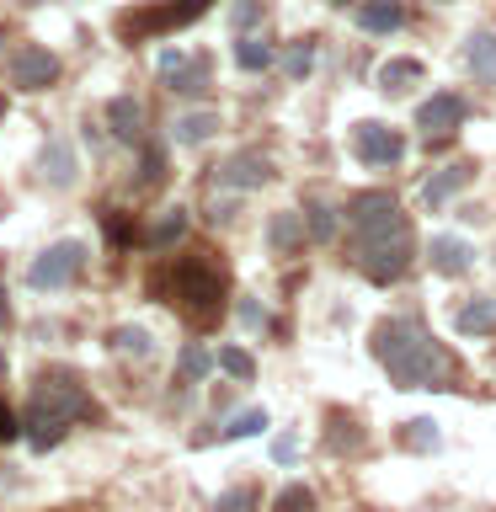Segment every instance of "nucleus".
<instances>
[{"label": "nucleus", "instance_id": "nucleus-9", "mask_svg": "<svg viewBox=\"0 0 496 512\" xmlns=\"http://www.w3.org/2000/svg\"><path fill=\"white\" fill-rule=\"evenodd\" d=\"M214 6V0H171V6H160V11H144L134 16V22L123 27V38L128 43H139L144 32H171V27H187V22H198V16Z\"/></svg>", "mask_w": 496, "mask_h": 512}, {"label": "nucleus", "instance_id": "nucleus-35", "mask_svg": "<svg viewBox=\"0 0 496 512\" xmlns=\"http://www.w3.org/2000/svg\"><path fill=\"white\" fill-rule=\"evenodd\" d=\"M139 182H144V187H160V182H166V150H160V144H144V171H139Z\"/></svg>", "mask_w": 496, "mask_h": 512}, {"label": "nucleus", "instance_id": "nucleus-29", "mask_svg": "<svg viewBox=\"0 0 496 512\" xmlns=\"http://www.w3.org/2000/svg\"><path fill=\"white\" fill-rule=\"evenodd\" d=\"M310 64H315V38L288 43V54H283V75L288 80H304V75H310Z\"/></svg>", "mask_w": 496, "mask_h": 512}, {"label": "nucleus", "instance_id": "nucleus-20", "mask_svg": "<svg viewBox=\"0 0 496 512\" xmlns=\"http://www.w3.org/2000/svg\"><path fill=\"white\" fill-rule=\"evenodd\" d=\"M427 70H422V59H390V64H379V75H374V86L384 91V96H400L406 86H416V80H422Z\"/></svg>", "mask_w": 496, "mask_h": 512}, {"label": "nucleus", "instance_id": "nucleus-39", "mask_svg": "<svg viewBox=\"0 0 496 512\" xmlns=\"http://www.w3.org/2000/svg\"><path fill=\"white\" fill-rule=\"evenodd\" d=\"M16 432H22V422H16V416H11L6 406H0V443H11Z\"/></svg>", "mask_w": 496, "mask_h": 512}, {"label": "nucleus", "instance_id": "nucleus-11", "mask_svg": "<svg viewBox=\"0 0 496 512\" xmlns=\"http://www.w3.org/2000/svg\"><path fill=\"white\" fill-rule=\"evenodd\" d=\"M38 176H43L48 187H75V182H80V155H75L70 134H48V139H43Z\"/></svg>", "mask_w": 496, "mask_h": 512}, {"label": "nucleus", "instance_id": "nucleus-26", "mask_svg": "<svg viewBox=\"0 0 496 512\" xmlns=\"http://www.w3.org/2000/svg\"><path fill=\"white\" fill-rule=\"evenodd\" d=\"M304 219H310V240H320V246H326V240L336 235V224H342L326 198H304Z\"/></svg>", "mask_w": 496, "mask_h": 512}, {"label": "nucleus", "instance_id": "nucleus-6", "mask_svg": "<svg viewBox=\"0 0 496 512\" xmlns=\"http://www.w3.org/2000/svg\"><path fill=\"white\" fill-rule=\"evenodd\" d=\"M155 70H160V80H166L176 96H208V91H214V59H208V54L160 48V54H155Z\"/></svg>", "mask_w": 496, "mask_h": 512}, {"label": "nucleus", "instance_id": "nucleus-28", "mask_svg": "<svg viewBox=\"0 0 496 512\" xmlns=\"http://www.w3.org/2000/svg\"><path fill=\"white\" fill-rule=\"evenodd\" d=\"M256 432H267V411L262 406H246V411H235L230 422L219 427V438H256Z\"/></svg>", "mask_w": 496, "mask_h": 512}, {"label": "nucleus", "instance_id": "nucleus-27", "mask_svg": "<svg viewBox=\"0 0 496 512\" xmlns=\"http://www.w3.org/2000/svg\"><path fill=\"white\" fill-rule=\"evenodd\" d=\"M235 64H240V70H246V75L267 70V64H272V43L251 38V32H240V43H235Z\"/></svg>", "mask_w": 496, "mask_h": 512}, {"label": "nucleus", "instance_id": "nucleus-19", "mask_svg": "<svg viewBox=\"0 0 496 512\" xmlns=\"http://www.w3.org/2000/svg\"><path fill=\"white\" fill-rule=\"evenodd\" d=\"M358 27L363 32H400V27H406V6H400V0H363V6H358Z\"/></svg>", "mask_w": 496, "mask_h": 512}, {"label": "nucleus", "instance_id": "nucleus-8", "mask_svg": "<svg viewBox=\"0 0 496 512\" xmlns=\"http://www.w3.org/2000/svg\"><path fill=\"white\" fill-rule=\"evenodd\" d=\"M59 70H64L59 54H54V48H43V43H22L11 54V80H16V86H27V91H48L59 80Z\"/></svg>", "mask_w": 496, "mask_h": 512}, {"label": "nucleus", "instance_id": "nucleus-41", "mask_svg": "<svg viewBox=\"0 0 496 512\" xmlns=\"http://www.w3.org/2000/svg\"><path fill=\"white\" fill-rule=\"evenodd\" d=\"M0 379H6V352H0Z\"/></svg>", "mask_w": 496, "mask_h": 512}, {"label": "nucleus", "instance_id": "nucleus-40", "mask_svg": "<svg viewBox=\"0 0 496 512\" xmlns=\"http://www.w3.org/2000/svg\"><path fill=\"white\" fill-rule=\"evenodd\" d=\"M0 326H11V304H6V288H0Z\"/></svg>", "mask_w": 496, "mask_h": 512}, {"label": "nucleus", "instance_id": "nucleus-33", "mask_svg": "<svg viewBox=\"0 0 496 512\" xmlns=\"http://www.w3.org/2000/svg\"><path fill=\"white\" fill-rule=\"evenodd\" d=\"M102 230H107V240L112 246H134V230H128V214H118V208H102Z\"/></svg>", "mask_w": 496, "mask_h": 512}, {"label": "nucleus", "instance_id": "nucleus-38", "mask_svg": "<svg viewBox=\"0 0 496 512\" xmlns=\"http://www.w3.org/2000/svg\"><path fill=\"white\" fill-rule=\"evenodd\" d=\"M240 326H246V331L267 326V315H262V304H256V299H240Z\"/></svg>", "mask_w": 496, "mask_h": 512}, {"label": "nucleus", "instance_id": "nucleus-34", "mask_svg": "<svg viewBox=\"0 0 496 512\" xmlns=\"http://www.w3.org/2000/svg\"><path fill=\"white\" fill-rule=\"evenodd\" d=\"M214 512H256V486H251V480H246V486L224 491L219 502H214Z\"/></svg>", "mask_w": 496, "mask_h": 512}, {"label": "nucleus", "instance_id": "nucleus-18", "mask_svg": "<svg viewBox=\"0 0 496 512\" xmlns=\"http://www.w3.org/2000/svg\"><path fill=\"white\" fill-rule=\"evenodd\" d=\"M326 443H331V454H358L368 443V427H358V416H347V411H326Z\"/></svg>", "mask_w": 496, "mask_h": 512}, {"label": "nucleus", "instance_id": "nucleus-42", "mask_svg": "<svg viewBox=\"0 0 496 512\" xmlns=\"http://www.w3.org/2000/svg\"><path fill=\"white\" fill-rule=\"evenodd\" d=\"M331 6H358V0H331Z\"/></svg>", "mask_w": 496, "mask_h": 512}, {"label": "nucleus", "instance_id": "nucleus-44", "mask_svg": "<svg viewBox=\"0 0 496 512\" xmlns=\"http://www.w3.org/2000/svg\"><path fill=\"white\" fill-rule=\"evenodd\" d=\"M475 512H491V507H475Z\"/></svg>", "mask_w": 496, "mask_h": 512}, {"label": "nucleus", "instance_id": "nucleus-22", "mask_svg": "<svg viewBox=\"0 0 496 512\" xmlns=\"http://www.w3.org/2000/svg\"><path fill=\"white\" fill-rule=\"evenodd\" d=\"M107 347L123 352V358H150V352H155V336L144 331V326H112V331H107Z\"/></svg>", "mask_w": 496, "mask_h": 512}, {"label": "nucleus", "instance_id": "nucleus-46", "mask_svg": "<svg viewBox=\"0 0 496 512\" xmlns=\"http://www.w3.org/2000/svg\"><path fill=\"white\" fill-rule=\"evenodd\" d=\"M438 6H443V0H438Z\"/></svg>", "mask_w": 496, "mask_h": 512}, {"label": "nucleus", "instance_id": "nucleus-15", "mask_svg": "<svg viewBox=\"0 0 496 512\" xmlns=\"http://www.w3.org/2000/svg\"><path fill=\"white\" fill-rule=\"evenodd\" d=\"M107 128H112V139H123V144H144V102L139 96H112L107 102Z\"/></svg>", "mask_w": 496, "mask_h": 512}, {"label": "nucleus", "instance_id": "nucleus-32", "mask_svg": "<svg viewBox=\"0 0 496 512\" xmlns=\"http://www.w3.org/2000/svg\"><path fill=\"white\" fill-rule=\"evenodd\" d=\"M272 512H320V502H315L310 486H283L278 502H272Z\"/></svg>", "mask_w": 496, "mask_h": 512}, {"label": "nucleus", "instance_id": "nucleus-43", "mask_svg": "<svg viewBox=\"0 0 496 512\" xmlns=\"http://www.w3.org/2000/svg\"><path fill=\"white\" fill-rule=\"evenodd\" d=\"M0 118H6V96H0Z\"/></svg>", "mask_w": 496, "mask_h": 512}, {"label": "nucleus", "instance_id": "nucleus-17", "mask_svg": "<svg viewBox=\"0 0 496 512\" xmlns=\"http://www.w3.org/2000/svg\"><path fill=\"white\" fill-rule=\"evenodd\" d=\"M454 326H459L464 336H496V294L464 299V304H459V315H454Z\"/></svg>", "mask_w": 496, "mask_h": 512}, {"label": "nucleus", "instance_id": "nucleus-36", "mask_svg": "<svg viewBox=\"0 0 496 512\" xmlns=\"http://www.w3.org/2000/svg\"><path fill=\"white\" fill-rule=\"evenodd\" d=\"M267 16V6L262 0H235V11H230V22H235V32H251L256 22Z\"/></svg>", "mask_w": 496, "mask_h": 512}, {"label": "nucleus", "instance_id": "nucleus-23", "mask_svg": "<svg viewBox=\"0 0 496 512\" xmlns=\"http://www.w3.org/2000/svg\"><path fill=\"white\" fill-rule=\"evenodd\" d=\"M438 422H432V416H416V422H406L400 427V448H406V454H438Z\"/></svg>", "mask_w": 496, "mask_h": 512}, {"label": "nucleus", "instance_id": "nucleus-37", "mask_svg": "<svg viewBox=\"0 0 496 512\" xmlns=\"http://www.w3.org/2000/svg\"><path fill=\"white\" fill-rule=\"evenodd\" d=\"M272 459H278V464H294V459H299V438H294V432L272 438Z\"/></svg>", "mask_w": 496, "mask_h": 512}, {"label": "nucleus", "instance_id": "nucleus-47", "mask_svg": "<svg viewBox=\"0 0 496 512\" xmlns=\"http://www.w3.org/2000/svg\"><path fill=\"white\" fill-rule=\"evenodd\" d=\"M491 363H496V358H491Z\"/></svg>", "mask_w": 496, "mask_h": 512}, {"label": "nucleus", "instance_id": "nucleus-45", "mask_svg": "<svg viewBox=\"0 0 496 512\" xmlns=\"http://www.w3.org/2000/svg\"><path fill=\"white\" fill-rule=\"evenodd\" d=\"M27 6H38V0H27Z\"/></svg>", "mask_w": 496, "mask_h": 512}, {"label": "nucleus", "instance_id": "nucleus-10", "mask_svg": "<svg viewBox=\"0 0 496 512\" xmlns=\"http://www.w3.org/2000/svg\"><path fill=\"white\" fill-rule=\"evenodd\" d=\"M470 118V102L454 91H438V96H427L422 107H416V128H422L427 139H443V134H454V128Z\"/></svg>", "mask_w": 496, "mask_h": 512}, {"label": "nucleus", "instance_id": "nucleus-14", "mask_svg": "<svg viewBox=\"0 0 496 512\" xmlns=\"http://www.w3.org/2000/svg\"><path fill=\"white\" fill-rule=\"evenodd\" d=\"M470 182H475V166H470V160H454V166H443V171H432V176H427L422 203H427V208H443V203H454Z\"/></svg>", "mask_w": 496, "mask_h": 512}, {"label": "nucleus", "instance_id": "nucleus-21", "mask_svg": "<svg viewBox=\"0 0 496 512\" xmlns=\"http://www.w3.org/2000/svg\"><path fill=\"white\" fill-rule=\"evenodd\" d=\"M219 134V112H182V118H176V144H208V139H214Z\"/></svg>", "mask_w": 496, "mask_h": 512}, {"label": "nucleus", "instance_id": "nucleus-13", "mask_svg": "<svg viewBox=\"0 0 496 512\" xmlns=\"http://www.w3.org/2000/svg\"><path fill=\"white\" fill-rule=\"evenodd\" d=\"M427 262H432V272H438V278H464V272L475 267V246L464 235H432L427 240Z\"/></svg>", "mask_w": 496, "mask_h": 512}, {"label": "nucleus", "instance_id": "nucleus-3", "mask_svg": "<svg viewBox=\"0 0 496 512\" xmlns=\"http://www.w3.org/2000/svg\"><path fill=\"white\" fill-rule=\"evenodd\" d=\"M150 294L160 304H171L182 320H192L198 331L219 326L224 315V299H230V278H224L219 256L214 251H176V256H160L155 272H150Z\"/></svg>", "mask_w": 496, "mask_h": 512}, {"label": "nucleus", "instance_id": "nucleus-16", "mask_svg": "<svg viewBox=\"0 0 496 512\" xmlns=\"http://www.w3.org/2000/svg\"><path fill=\"white\" fill-rule=\"evenodd\" d=\"M464 70H470L480 86H496V32L491 27H475L464 38Z\"/></svg>", "mask_w": 496, "mask_h": 512}, {"label": "nucleus", "instance_id": "nucleus-30", "mask_svg": "<svg viewBox=\"0 0 496 512\" xmlns=\"http://www.w3.org/2000/svg\"><path fill=\"white\" fill-rule=\"evenodd\" d=\"M182 235H187V208H171V214L160 219V224H155V230L144 235V240H150V246L160 251V246H171V240H182Z\"/></svg>", "mask_w": 496, "mask_h": 512}, {"label": "nucleus", "instance_id": "nucleus-12", "mask_svg": "<svg viewBox=\"0 0 496 512\" xmlns=\"http://www.w3.org/2000/svg\"><path fill=\"white\" fill-rule=\"evenodd\" d=\"M267 182H272V160L262 150H240L219 166V187H230V192H256Z\"/></svg>", "mask_w": 496, "mask_h": 512}, {"label": "nucleus", "instance_id": "nucleus-25", "mask_svg": "<svg viewBox=\"0 0 496 512\" xmlns=\"http://www.w3.org/2000/svg\"><path fill=\"white\" fill-rule=\"evenodd\" d=\"M267 240H272V251H299L304 246V224H299V214H272V224H267Z\"/></svg>", "mask_w": 496, "mask_h": 512}, {"label": "nucleus", "instance_id": "nucleus-24", "mask_svg": "<svg viewBox=\"0 0 496 512\" xmlns=\"http://www.w3.org/2000/svg\"><path fill=\"white\" fill-rule=\"evenodd\" d=\"M208 368H214V352H208L203 342H187L182 358H176V384H203Z\"/></svg>", "mask_w": 496, "mask_h": 512}, {"label": "nucleus", "instance_id": "nucleus-1", "mask_svg": "<svg viewBox=\"0 0 496 512\" xmlns=\"http://www.w3.org/2000/svg\"><path fill=\"white\" fill-rule=\"evenodd\" d=\"M347 224L352 235H358V267L368 272V283H400L411 272V256H416V235H411V219L406 208H400L395 192H358V198L347 203Z\"/></svg>", "mask_w": 496, "mask_h": 512}, {"label": "nucleus", "instance_id": "nucleus-31", "mask_svg": "<svg viewBox=\"0 0 496 512\" xmlns=\"http://www.w3.org/2000/svg\"><path fill=\"white\" fill-rule=\"evenodd\" d=\"M219 368H224L230 379H240V384L256 379V358H251L246 347H224V352H219Z\"/></svg>", "mask_w": 496, "mask_h": 512}, {"label": "nucleus", "instance_id": "nucleus-4", "mask_svg": "<svg viewBox=\"0 0 496 512\" xmlns=\"http://www.w3.org/2000/svg\"><path fill=\"white\" fill-rule=\"evenodd\" d=\"M96 416V400L86 390V379L70 374V368H43L27 390V411H22V427H27V443L38 448H54L75 422H91Z\"/></svg>", "mask_w": 496, "mask_h": 512}, {"label": "nucleus", "instance_id": "nucleus-2", "mask_svg": "<svg viewBox=\"0 0 496 512\" xmlns=\"http://www.w3.org/2000/svg\"><path fill=\"white\" fill-rule=\"evenodd\" d=\"M368 347H374V358L384 363V374H390L400 390H454V379H459V363L438 347V336H432L416 315L379 320L374 336H368Z\"/></svg>", "mask_w": 496, "mask_h": 512}, {"label": "nucleus", "instance_id": "nucleus-7", "mask_svg": "<svg viewBox=\"0 0 496 512\" xmlns=\"http://www.w3.org/2000/svg\"><path fill=\"white\" fill-rule=\"evenodd\" d=\"M352 155L363 160V166H400V160H406V139L395 134L390 123H358L352 128Z\"/></svg>", "mask_w": 496, "mask_h": 512}, {"label": "nucleus", "instance_id": "nucleus-5", "mask_svg": "<svg viewBox=\"0 0 496 512\" xmlns=\"http://www.w3.org/2000/svg\"><path fill=\"white\" fill-rule=\"evenodd\" d=\"M86 240H54L48 251L32 256V267H27V283L32 288H70L80 272H86Z\"/></svg>", "mask_w": 496, "mask_h": 512}]
</instances>
